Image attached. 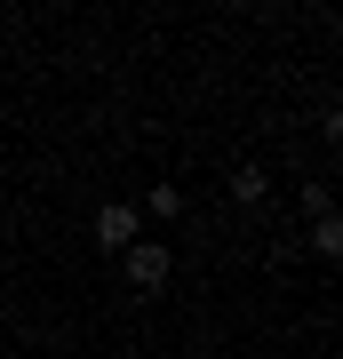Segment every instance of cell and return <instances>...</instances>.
<instances>
[{
  "label": "cell",
  "instance_id": "1",
  "mask_svg": "<svg viewBox=\"0 0 343 359\" xmlns=\"http://www.w3.org/2000/svg\"><path fill=\"white\" fill-rule=\"evenodd\" d=\"M128 280H136L144 295L168 287V248H160V240H136V248H128Z\"/></svg>",
  "mask_w": 343,
  "mask_h": 359
},
{
  "label": "cell",
  "instance_id": "2",
  "mask_svg": "<svg viewBox=\"0 0 343 359\" xmlns=\"http://www.w3.org/2000/svg\"><path fill=\"white\" fill-rule=\"evenodd\" d=\"M96 248H120V256H128V248H136V208H96Z\"/></svg>",
  "mask_w": 343,
  "mask_h": 359
},
{
  "label": "cell",
  "instance_id": "3",
  "mask_svg": "<svg viewBox=\"0 0 343 359\" xmlns=\"http://www.w3.org/2000/svg\"><path fill=\"white\" fill-rule=\"evenodd\" d=\"M311 256H343V224H335V208H328V216H311Z\"/></svg>",
  "mask_w": 343,
  "mask_h": 359
},
{
  "label": "cell",
  "instance_id": "4",
  "mask_svg": "<svg viewBox=\"0 0 343 359\" xmlns=\"http://www.w3.org/2000/svg\"><path fill=\"white\" fill-rule=\"evenodd\" d=\"M231 200H248V208L264 200V168H240V176H231Z\"/></svg>",
  "mask_w": 343,
  "mask_h": 359
},
{
  "label": "cell",
  "instance_id": "5",
  "mask_svg": "<svg viewBox=\"0 0 343 359\" xmlns=\"http://www.w3.org/2000/svg\"><path fill=\"white\" fill-rule=\"evenodd\" d=\"M144 208H152V216H176V208H184V192H176V184H160V192H144Z\"/></svg>",
  "mask_w": 343,
  "mask_h": 359
}]
</instances>
